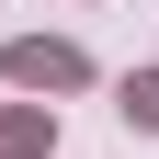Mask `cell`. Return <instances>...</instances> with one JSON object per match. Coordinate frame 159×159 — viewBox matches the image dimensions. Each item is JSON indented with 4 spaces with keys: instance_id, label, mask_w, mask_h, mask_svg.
Segmentation results:
<instances>
[{
    "instance_id": "6da1fadb",
    "label": "cell",
    "mask_w": 159,
    "mask_h": 159,
    "mask_svg": "<svg viewBox=\"0 0 159 159\" xmlns=\"http://www.w3.org/2000/svg\"><path fill=\"white\" fill-rule=\"evenodd\" d=\"M11 80H80V57H68V46H23V57H11Z\"/></svg>"
},
{
    "instance_id": "7a4b0ae2",
    "label": "cell",
    "mask_w": 159,
    "mask_h": 159,
    "mask_svg": "<svg viewBox=\"0 0 159 159\" xmlns=\"http://www.w3.org/2000/svg\"><path fill=\"white\" fill-rule=\"evenodd\" d=\"M125 114H136V125H159V80H148V91H125Z\"/></svg>"
}]
</instances>
